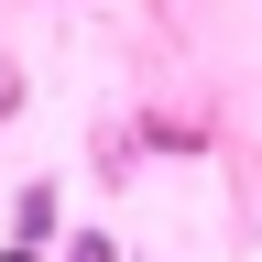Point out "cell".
<instances>
[{"label": "cell", "mask_w": 262, "mask_h": 262, "mask_svg": "<svg viewBox=\"0 0 262 262\" xmlns=\"http://www.w3.org/2000/svg\"><path fill=\"white\" fill-rule=\"evenodd\" d=\"M11 219H22V241H44V229H55V186H22V208H11Z\"/></svg>", "instance_id": "6da1fadb"}]
</instances>
